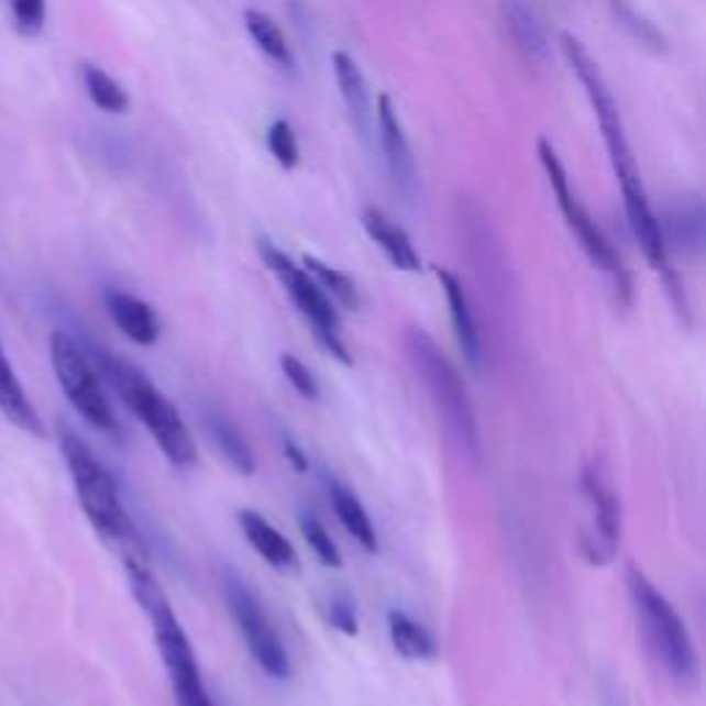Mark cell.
I'll list each match as a JSON object with an SVG mask.
<instances>
[{"mask_svg": "<svg viewBox=\"0 0 706 706\" xmlns=\"http://www.w3.org/2000/svg\"><path fill=\"white\" fill-rule=\"evenodd\" d=\"M499 18L514 51L533 67H550L552 45L544 23L527 0H499Z\"/></svg>", "mask_w": 706, "mask_h": 706, "instance_id": "obj_13", "label": "cell"}, {"mask_svg": "<svg viewBox=\"0 0 706 706\" xmlns=\"http://www.w3.org/2000/svg\"><path fill=\"white\" fill-rule=\"evenodd\" d=\"M561 45H563V53H566L569 64H572L574 75H577L580 84L585 86V95H588L596 119H599L602 135H605L607 152H610L613 172H616L618 186H621L624 208H627V219H629V227H632L635 241H638L640 249H643L646 260H649V263L665 276V279H671L673 271H671V263H668V252H665V243H662L660 224H657V213L651 210L649 194H646L643 180H640L638 163H635L627 133H624L621 111H618L616 100H613L610 89H607L605 75H602L599 64L594 62V56L585 51V45L577 40V36L566 31V34H561Z\"/></svg>", "mask_w": 706, "mask_h": 706, "instance_id": "obj_1", "label": "cell"}, {"mask_svg": "<svg viewBox=\"0 0 706 706\" xmlns=\"http://www.w3.org/2000/svg\"><path fill=\"white\" fill-rule=\"evenodd\" d=\"M241 530L246 536V541L252 544V550L263 558L265 563L276 569V572H296L298 569V552L285 536L271 525L265 516L254 514V510H241L238 514Z\"/></svg>", "mask_w": 706, "mask_h": 706, "instance_id": "obj_17", "label": "cell"}, {"mask_svg": "<svg viewBox=\"0 0 706 706\" xmlns=\"http://www.w3.org/2000/svg\"><path fill=\"white\" fill-rule=\"evenodd\" d=\"M389 638H393L395 651L406 660H431L437 654V640L431 638L426 627L409 618L406 613L393 610L389 613Z\"/></svg>", "mask_w": 706, "mask_h": 706, "instance_id": "obj_23", "label": "cell"}, {"mask_svg": "<svg viewBox=\"0 0 706 706\" xmlns=\"http://www.w3.org/2000/svg\"><path fill=\"white\" fill-rule=\"evenodd\" d=\"M124 569H128L130 585H133V594L139 599V605L144 607L146 616H150L152 629H155L157 649H161L163 665H166L168 679H172L174 698L180 706H216L213 698H210L208 687H205V679L199 673L197 657H194L191 643H188L186 629L180 627L177 616L168 607L166 596H163L161 585L152 577L150 563H146L144 550H130L122 552Z\"/></svg>", "mask_w": 706, "mask_h": 706, "instance_id": "obj_2", "label": "cell"}, {"mask_svg": "<svg viewBox=\"0 0 706 706\" xmlns=\"http://www.w3.org/2000/svg\"><path fill=\"white\" fill-rule=\"evenodd\" d=\"M583 492L591 505V527L583 536V552L591 563L605 566L613 561L621 539V505L596 464L583 472Z\"/></svg>", "mask_w": 706, "mask_h": 706, "instance_id": "obj_11", "label": "cell"}, {"mask_svg": "<svg viewBox=\"0 0 706 706\" xmlns=\"http://www.w3.org/2000/svg\"><path fill=\"white\" fill-rule=\"evenodd\" d=\"M665 252L698 254L704 249V205L701 199H679L657 219Z\"/></svg>", "mask_w": 706, "mask_h": 706, "instance_id": "obj_15", "label": "cell"}, {"mask_svg": "<svg viewBox=\"0 0 706 706\" xmlns=\"http://www.w3.org/2000/svg\"><path fill=\"white\" fill-rule=\"evenodd\" d=\"M260 254H263L265 265L276 274V279L282 282L287 293H290L293 304L298 307V312L312 323L315 337L320 340V345L340 362H351V353H348L345 342H342L340 334V315H337L334 301L320 290L318 282L301 268V265L293 263L282 249H276L271 241H260Z\"/></svg>", "mask_w": 706, "mask_h": 706, "instance_id": "obj_7", "label": "cell"}, {"mask_svg": "<svg viewBox=\"0 0 706 706\" xmlns=\"http://www.w3.org/2000/svg\"><path fill=\"white\" fill-rule=\"evenodd\" d=\"M224 596L227 605H230L232 618H235L238 629L246 638L249 651L257 660V665L263 668L268 676L285 679L290 673V660H287V651L282 646L279 635H276L274 624L265 616L263 605L257 602V596L249 591V585L243 580H238L235 574H224Z\"/></svg>", "mask_w": 706, "mask_h": 706, "instance_id": "obj_10", "label": "cell"}, {"mask_svg": "<svg viewBox=\"0 0 706 706\" xmlns=\"http://www.w3.org/2000/svg\"><path fill=\"white\" fill-rule=\"evenodd\" d=\"M268 150L271 155L276 157V163H279L282 168H296L298 161H301V152H298V139H296V130H293V124L287 122V119H276V122H271L268 128Z\"/></svg>", "mask_w": 706, "mask_h": 706, "instance_id": "obj_28", "label": "cell"}, {"mask_svg": "<svg viewBox=\"0 0 706 706\" xmlns=\"http://www.w3.org/2000/svg\"><path fill=\"white\" fill-rule=\"evenodd\" d=\"M539 157H541V166H544V172H547V180H550L552 194H555L558 205H561L563 219H566L569 230L577 235L580 246L585 249V254L591 257V263H594L596 268L605 271V274H610L613 279L618 282V290L627 293L629 276H627V271H624L621 257H618V252L613 249V243L605 238V232H602L599 227H596V221L591 219L588 210L580 205L577 194L572 191V183H569L566 168H563L555 146H552L547 139L539 141Z\"/></svg>", "mask_w": 706, "mask_h": 706, "instance_id": "obj_9", "label": "cell"}, {"mask_svg": "<svg viewBox=\"0 0 706 706\" xmlns=\"http://www.w3.org/2000/svg\"><path fill=\"white\" fill-rule=\"evenodd\" d=\"M0 411H3L14 426L23 428V431L36 433V437L45 433V426H42L40 415H36V409L31 406L18 373H14L12 365H9L3 345H0Z\"/></svg>", "mask_w": 706, "mask_h": 706, "instance_id": "obj_20", "label": "cell"}, {"mask_svg": "<svg viewBox=\"0 0 706 706\" xmlns=\"http://www.w3.org/2000/svg\"><path fill=\"white\" fill-rule=\"evenodd\" d=\"M243 23H246L249 34H252L254 45H257L260 51H263L265 56L276 64V67L293 69V64L296 62H293L290 45H287L282 29L268 18V14L257 12V9H246V14H243Z\"/></svg>", "mask_w": 706, "mask_h": 706, "instance_id": "obj_24", "label": "cell"}, {"mask_svg": "<svg viewBox=\"0 0 706 706\" xmlns=\"http://www.w3.org/2000/svg\"><path fill=\"white\" fill-rule=\"evenodd\" d=\"M282 373H285V378L290 382V387L296 389L301 398L318 400V395H320L318 382H315L312 371H309V367L304 365L298 356H293V353H282Z\"/></svg>", "mask_w": 706, "mask_h": 706, "instance_id": "obj_32", "label": "cell"}, {"mask_svg": "<svg viewBox=\"0 0 706 706\" xmlns=\"http://www.w3.org/2000/svg\"><path fill=\"white\" fill-rule=\"evenodd\" d=\"M329 497H331V505H334L337 516H340L342 527H345L348 533L353 536V541H360V544L365 547L367 552H376L378 550L376 530H373L371 516H367L365 505H362L360 499H356V494H353L351 488L342 486V483L331 481L329 483Z\"/></svg>", "mask_w": 706, "mask_h": 706, "instance_id": "obj_22", "label": "cell"}, {"mask_svg": "<svg viewBox=\"0 0 706 706\" xmlns=\"http://www.w3.org/2000/svg\"><path fill=\"white\" fill-rule=\"evenodd\" d=\"M84 86L89 91L91 102H95L100 111L108 113H124L130 108V97L106 69L95 67V64H84Z\"/></svg>", "mask_w": 706, "mask_h": 706, "instance_id": "obj_26", "label": "cell"}, {"mask_svg": "<svg viewBox=\"0 0 706 706\" xmlns=\"http://www.w3.org/2000/svg\"><path fill=\"white\" fill-rule=\"evenodd\" d=\"M14 25L23 36H40L47 20V0H12Z\"/></svg>", "mask_w": 706, "mask_h": 706, "instance_id": "obj_30", "label": "cell"}, {"mask_svg": "<svg viewBox=\"0 0 706 706\" xmlns=\"http://www.w3.org/2000/svg\"><path fill=\"white\" fill-rule=\"evenodd\" d=\"M205 428H208V437L213 439V444L221 450V455H224L241 475H252L254 466H257L254 464V453L252 448H249L246 437L238 431L235 422H232L224 411L208 409L205 411Z\"/></svg>", "mask_w": 706, "mask_h": 706, "instance_id": "obj_21", "label": "cell"}, {"mask_svg": "<svg viewBox=\"0 0 706 706\" xmlns=\"http://www.w3.org/2000/svg\"><path fill=\"white\" fill-rule=\"evenodd\" d=\"M285 450H287V455H290V461L298 466V470H307V459H304L301 450L296 448V442H293L290 437H285Z\"/></svg>", "mask_w": 706, "mask_h": 706, "instance_id": "obj_33", "label": "cell"}, {"mask_svg": "<svg viewBox=\"0 0 706 706\" xmlns=\"http://www.w3.org/2000/svg\"><path fill=\"white\" fill-rule=\"evenodd\" d=\"M610 9L613 14H616L618 25H621L624 31H629V36H632L635 42H640V45L654 53L668 51V40L662 36V31L657 29L649 18H643L629 0H610Z\"/></svg>", "mask_w": 706, "mask_h": 706, "instance_id": "obj_27", "label": "cell"}, {"mask_svg": "<svg viewBox=\"0 0 706 706\" xmlns=\"http://www.w3.org/2000/svg\"><path fill=\"white\" fill-rule=\"evenodd\" d=\"M627 585L640 632L654 660L660 662V668H665V673L679 687H695L698 684V654H695L693 638L679 613L640 569L629 566Z\"/></svg>", "mask_w": 706, "mask_h": 706, "instance_id": "obj_4", "label": "cell"}, {"mask_svg": "<svg viewBox=\"0 0 706 706\" xmlns=\"http://www.w3.org/2000/svg\"><path fill=\"white\" fill-rule=\"evenodd\" d=\"M613 706H621V704H616V701H613Z\"/></svg>", "mask_w": 706, "mask_h": 706, "instance_id": "obj_34", "label": "cell"}, {"mask_svg": "<svg viewBox=\"0 0 706 706\" xmlns=\"http://www.w3.org/2000/svg\"><path fill=\"white\" fill-rule=\"evenodd\" d=\"M376 130L395 194H398L406 205H411L420 197V177H417V163L415 155H411L409 139H406L404 122H400L389 95H378Z\"/></svg>", "mask_w": 706, "mask_h": 706, "instance_id": "obj_12", "label": "cell"}, {"mask_svg": "<svg viewBox=\"0 0 706 706\" xmlns=\"http://www.w3.org/2000/svg\"><path fill=\"white\" fill-rule=\"evenodd\" d=\"M106 309L113 323H117V329L122 331L128 340L139 342V345H152V342H157V337H161V323H157L155 309L146 301H141V298L122 290H108Z\"/></svg>", "mask_w": 706, "mask_h": 706, "instance_id": "obj_18", "label": "cell"}, {"mask_svg": "<svg viewBox=\"0 0 706 706\" xmlns=\"http://www.w3.org/2000/svg\"><path fill=\"white\" fill-rule=\"evenodd\" d=\"M100 371L174 466H191L197 461V444L186 420L139 367L113 353H100Z\"/></svg>", "mask_w": 706, "mask_h": 706, "instance_id": "obj_3", "label": "cell"}, {"mask_svg": "<svg viewBox=\"0 0 706 706\" xmlns=\"http://www.w3.org/2000/svg\"><path fill=\"white\" fill-rule=\"evenodd\" d=\"M304 271H307V274L318 282L320 290H323L326 296L334 298V301H340L342 307H348V309L360 307V290H356V285H353V279L348 274L331 268V265H326L323 260L309 257V254L304 257Z\"/></svg>", "mask_w": 706, "mask_h": 706, "instance_id": "obj_25", "label": "cell"}, {"mask_svg": "<svg viewBox=\"0 0 706 706\" xmlns=\"http://www.w3.org/2000/svg\"><path fill=\"white\" fill-rule=\"evenodd\" d=\"M62 453L69 466V475H73L80 505H84V514L89 516L97 533L106 541H111V544H117L122 552L144 547L139 533H135V527L130 525L128 514H124L117 481H113L111 472L97 461V455L91 453L89 444H86L78 433L62 431Z\"/></svg>", "mask_w": 706, "mask_h": 706, "instance_id": "obj_5", "label": "cell"}, {"mask_svg": "<svg viewBox=\"0 0 706 706\" xmlns=\"http://www.w3.org/2000/svg\"><path fill=\"white\" fill-rule=\"evenodd\" d=\"M439 285H442L444 296H448V307H450V318H453V331L455 340H459L461 351L470 360L472 367H481L483 362V342H481V331H477V320L472 315V304L466 298L464 285L455 274L450 271L437 268Z\"/></svg>", "mask_w": 706, "mask_h": 706, "instance_id": "obj_16", "label": "cell"}, {"mask_svg": "<svg viewBox=\"0 0 706 706\" xmlns=\"http://www.w3.org/2000/svg\"><path fill=\"white\" fill-rule=\"evenodd\" d=\"M331 64H334L337 86H340L342 102H345L353 130L360 133V139L365 141V144H371L373 135H376V111H373V100L371 91H367L365 75H362L360 64L342 51L334 53Z\"/></svg>", "mask_w": 706, "mask_h": 706, "instance_id": "obj_14", "label": "cell"}, {"mask_svg": "<svg viewBox=\"0 0 706 706\" xmlns=\"http://www.w3.org/2000/svg\"><path fill=\"white\" fill-rule=\"evenodd\" d=\"M51 360L53 371H56L58 384H62L64 395L69 398V404L78 409V415L89 422L91 428L102 433L117 437L119 422L113 415L108 395L102 389L100 376H97L95 365L89 362L84 348L64 331H56L51 337Z\"/></svg>", "mask_w": 706, "mask_h": 706, "instance_id": "obj_8", "label": "cell"}, {"mask_svg": "<svg viewBox=\"0 0 706 706\" xmlns=\"http://www.w3.org/2000/svg\"><path fill=\"white\" fill-rule=\"evenodd\" d=\"M362 224H365V232L371 235V241L378 243V249L387 254V260L395 268L409 271V274L420 271V254H417L415 243L406 235L404 227L395 224L384 210L367 208L362 213Z\"/></svg>", "mask_w": 706, "mask_h": 706, "instance_id": "obj_19", "label": "cell"}, {"mask_svg": "<svg viewBox=\"0 0 706 706\" xmlns=\"http://www.w3.org/2000/svg\"><path fill=\"white\" fill-rule=\"evenodd\" d=\"M326 621L334 629H340L342 635H356L360 629V618H356V605L351 602V596L345 594H331L323 605Z\"/></svg>", "mask_w": 706, "mask_h": 706, "instance_id": "obj_31", "label": "cell"}, {"mask_svg": "<svg viewBox=\"0 0 706 706\" xmlns=\"http://www.w3.org/2000/svg\"><path fill=\"white\" fill-rule=\"evenodd\" d=\"M298 527H301V536L307 539V544L312 547V552L320 558V563H323V566H334V569L340 566L342 563L340 550H337V544L331 541L329 530H326V527L320 525L312 514H304L301 521H298Z\"/></svg>", "mask_w": 706, "mask_h": 706, "instance_id": "obj_29", "label": "cell"}, {"mask_svg": "<svg viewBox=\"0 0 706 706\" xmlns=\"http://www.w3.org/2000/svg\"><path fill=\"white\" fill-rule=\"evenodd\" d=\"M406 351H409L417 373H420L422 382H426L428 395H431L433 406H437L448 433L455 439V444H459L466 455L475 459V455L481 453V433H477L470 395H466L455 367L450 365L448 356L439 351V345L431 340V334L422 329L406 331Z\"/></svg>", "mask_w": 706, "mask_h": 706, "instance_id": "obj_6", "label": "cell"}]
</instances>
